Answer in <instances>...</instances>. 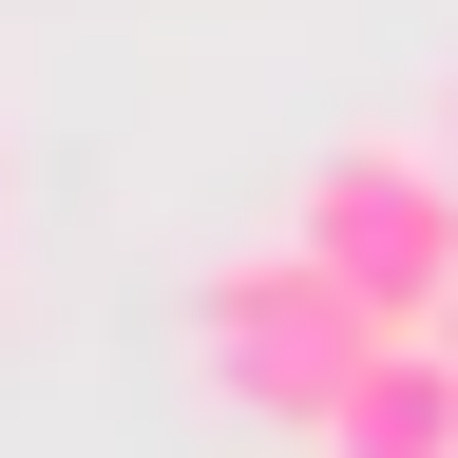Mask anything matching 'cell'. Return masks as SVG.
Listing matches in <instances>:
<instances>
[{
	"label": "cell",
	"mask_w": 458,
	"mask_h": 458,
	"mask_svg": "<svg viewBox=\"0 0 458 458\" xmlns=\"http://www.w3.org/2000/svg\"><path fill=\"white\" fill-rule=\"evenodd\" d=\"M286 249L363 325H439L458 306V153L439 134H325L306 191H286Z\"/></svg>",
	"instance_id": "1"
},
{
	"label": "cell",
	"mask_w": 458,
	"mask_h": 458,
	"mask_svg": "<svg viewBox=\"0 0 458 458\" xmlns=\"http://www.w3.org/2000/svg\"><path fill=\"white\" fill-rule=\"evenodd\" d=\"M363 306L306 267V249H229V267H191V382L229 401L249 439H325V401L363 382Z\"/></svg>",
	"instance_id": "2"
},
{
	"label": "cell",
	"mask_w": 458,
	"mask_h": 458,
	"mask_svg": "<svg viewBox=\"0 0 458 458\" xmlns=\"http://www.w3.org/2000/svg\"><path fill=\"white\" fill-rule=\"evenodd\" d=\"M306 458H458V344H439V325H382Z\"/></svg>",
	"instance_id": "3"
},
{
	"label": "cell",
	"mask_w": 458,
	"mask_h": 458,
	"mask_svg": "<svg viewBox=\"0 0 458 458\" xmlns=\"http://www.w3.org/2000/svg\"><path fill=\"white\" fill-rule=\"evenodd\" d=\"M420 134H439V153H458V57H439V114H420Z\"/></svg>",
	"instance_id": "4"
},
{
	"label": "cell",
	"mask_w": 458,
	"mask_h": 458,
	"mask_svg": "<svg viewBox=\"0 0 458 458\" xmlns=\"http://www.w3.org/2000/svg\"><path fill=\"white\" fill-rule=\"evenodd\" d=\"M0 249H20V153H0Z\"/></svg>",
	"instance_id": "5"
},
{
	"label": "cell",
	"mask_w": 458,
	"mask_h": 458,
	"mask_svg": "<svg viewBox=\"0 0 458 458\" xmlns=\"http://www.w3.org/2000/svg\"><path fill=\"white\" fill-rule=\"evenodd\" d=\"M439 344H458V306H439Z\"/></svg>",
	"instance_id": "6"
}]
</instances>
